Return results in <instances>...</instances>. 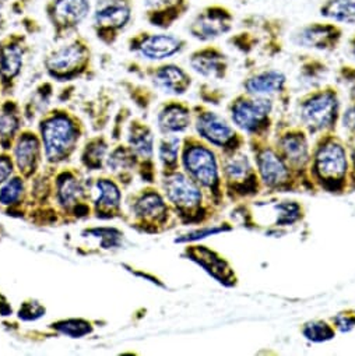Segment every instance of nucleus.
<instances>
[{"label":"nucleus","mask_w":355,"mask_h":356,"mask_svg":"<svg viewBox=\"0 0 355 356\" xmlns=\"http://www.w3.org/2000/svg\"><path fill=\"white\" fill-rule=\"evenodd\" d=\"M127 147L137 159L143 162L151 161L154 155V136L151 130L139 120H133L127 131Z\"/></svg>","instance_id":"nucleus-27"},{"label":"nucleus","mask_w":355,"mask_h":356,"mask_svg":"<svg viewBox=\"0 0 355 356\" xmlns=\"http://www.w3.org/2000/svg\"><path fill=\"white\" fill-rule=\"evenodd\" d=\"M232 122L244 131L253 133L266 124L267 118L273 111V101L270 97H253V95H239L237 97L231 106Z\"/></svg>","instance_id":"nucleus-14"},{"label":"nucleus","mask_w":355,"mask_h":356,"mask_svg":"<svg viewBox=\"0 0 355 356\" xmlns=\"http://www.w3.org/2000/svg\"><path fill=\"white\" fill-rule=\"evenodd\" d=\"M137 156L133 154V151L126 145H118L111 152H108V156L105 159L106 169L115 175L119 182L123 184L126 176L130 173V170L137 165Z\"/></svg>","instance_id":"nucleus-30"},{"label":"nucleus","mask_w":355,"mask_h":356,"mask_svg":"<svg viewBox=\"0 0 355 356\" xmlns=\"http://www.w3.org/2000/svg\"><path fill=\"white\" fill-rule=\"evenodd\" d=\"M281 149L284 156L291 163H303L308 159V143L302 134H288L281 143Z\"/></svg>","instance_id":"nucleus-34"},{"label":"nucleus","mask_w":355,"mask_h":356,"mask_svg":"<svg viewBox=\"0 0 355 356\" xmlns=\"http://www.w3.org/2000/svg\"><path fill=\"white\" fill-rule=\"evenodd\" d=\"M130 214L136 225L159 227L168 221L169 207L157 191L147 189L133 197Z\"/></svg>","instance_id":"nucleus-19"},{"label":"nucleus","mask_w":355,"mask_h":356,"mask_svg":"<svg viewBox=\"0 0 355 356\" xmlns=\"http://www.w3.org/2000/svg\"><path fill=\"white\" fill-rule=\"evenodd\" d=\"M192 123L191 108L181 101L165 102L157 115V126L164 136L184 133Z\"/></svg>","instance_id":"nucleus-23"},{"label":"nucleus","mask_w":355,"mask_h":356,"mask_svg":"<svg viewBox=\"0 0 355 356\" xmlns=\"http://www.w3.org/2000/svg\"><path fill=\"white\" fill-rule=\"evenodd\" d=\"M181 138L178 136H164L158 145V158L164 166L165 172L176 170L180 162Z\"/></svg>","instance_id":"nucleus-33"},{"label":"nucleus","mask_w":355,"mask_h":356,"mask_svg":"<svg viewBox=\"0 0 355 356\" xmlns=\"http://www.w3.org/2000/svg\"><path fill=\"white\" fill-rule=\"evenodd\" d=\"M12 314H13V309H12L10 303H9L8 299L2 295V292H0V316L8 317V316H12Z\"/></svg>","instance_id":"nucleus-45"},{"label":"nucleus","mask_w":355,"mask_h":356,"mask_svg":"<svg viewBox=\"0 0 355 356\" xmlns=\"http://www.w3.org/2000/svg\"><path fill=\"white\" fill-rule=\"evenodd\" d=\"M342 123L344 126H347L348 129L355 131V105H352L351 108H348L342 116Z\"/></svg>","instance_id":"nucleus-44"},{"label":"nucleus","mask_w":355,"mask_h":356,"mask_svg":"<svg viewBox=\"0 0 355 356\" xmlns=\"http://www.w3.org/2000/svg\"><path fill=\"white\" fill-rule=\"evenodd\" d=\"M162 189L166 200L181 216L194 214V211L199 210L202 206V188L187 173L178 170L165 172Z\"/></svg>","instance_id":"nucleus-12"},{"label":"nucleus","mask_w":355,"mask_h":356,"mask_svg":"<svg viewBox=\"0 0 355 356\" xmlns=\"http://www.w3.org/2000/svg\"><path fill=\"white\" fill-rule=\"evenodd\" d=\"M16 172V165L10 151L0 152V185H3L6 181H9Z\"/></svg>","instance_id":"nucleus-39"},{"label":"nucleus","mask_w":355,"mask_h":356,"mask_svg":"<svg viewBox=\"0 0 355 356\" xmlns=\"http://www.w3.org/2000/svg\"><path fill=\"white\" fill-rule=\"evenodd\" d=\"M323 20L337 24H355V0H324L317 9Z\"/></svg>","instance_id":"nucleus-29"},{"label":"nucleus","mask_w":355,"mask_h":356,"mask_svg":"<svg viewBox=\"0 0 355 356\" xmlns=\"http://www.w3.org/2000/svg\"><path fill=\"white\" fill-rule=\"evenodd\" d=\"M108 156V143L104 137H95L87 141L81 152V163L88 170L102 169Z\"/></svg>","instance_id":"nucleus-32"},{"label":"nucleus","mask_w":355,"mask_h":356,"mask_svg":"<svg viewBox=\"0 0 355 356\" xmlns=\"http://www.w3.org/2000/svg\"><path fill=\"white\" fill-rule=\"evenodd\" d=\"M91 209L97 218L112 220L122 217V189L112 177L102 176L90 188Z\"/></svg>","instance_id":"nucleus-18"},{"label":"nucleus","mask_w":355,"mask_h":356,"mask_svg":"<svg viewBox=\"0 0 355 356\" xmlns=\"http://www.w3.org/2000/svg\"><path fill=\"white\" fill-rule=\"evenodd\" d=\"M344 37V30L340 24L324 20L313 22L299 27L292 34V42L305 49L331 52L337 49Z\"/></svg>","instance_id":"nucleus-13"},{"label":"nucleus","mask_w":355,"mask_h":356,"mask_svg":"<svg viewBox=\"0 0 355 356\" xmlns=\"http://www.w3.org/2000/svg\"><path fill=\"white\" fill-rule=\"evenodd\" d=\"M91 31L105 47H113L134 20V0H95Z\"/></svg>","instance_id":"nucleus-3"},{"label":"nucleus","mask_w":355,"mask_h":356,"mask_svg":"<svg viewBox=\"0 0 355 356\" xmlns=\"http://www.w3.org/2000/svg\"><path fill=\"white\" fill-rule=\"evenodd\" d=\"M241 31L230 38V44L238 51L248 54L260 42L265 44L269 55L280 54L285 24L278 17L252 13L241 20Z\"/></svg>","instance_id":"nucleus-4"},{"label":"nucleus","mask_w":355,"mask_h":356,"mask_svg":"<svg viewBox=\"0 0 355 356\" xmlns=\"http://www.w3.org/2000/svg\"><path fill=\"white\" fill-rule=\"evenodd\" d=\"M251 163L245 155L235 154L230 156L224 163V172L228 181L239 182L242 179H246L248 175L251 173Z\"/></svg>","instance_id":"nucleus-36"},{"label":"nucleus","mask_w":355,"mask_h":356,"mask_svg":"<svg viewBox=\"0 0 355 356\" xmlns=\"http://www.w3.org/2000/svg\"><path fill=\"white\" fill-rule=\"evenodd\" d=\"M45 312H47L45 306H42L40 302L27 300V302L22 303L17 316L23 321H36V320L41 318L42 316H45Z\"/></svg>","instance_id":"nucleus-38"},{"label":"nucleus","mask_w":355,"mask_h":356,"mask_svg":"<svg viewBox=\"0 0 355 356\" xmlns=\"http://www.w3.org/2000/svg\"><path fill=\"white\" fill-rule=\"evenodd\" d=\"M191 0H143L145 23L159 31H168L191 12Z\"/></svg>","instance_id":"nucleus-16"},{"label":"nucleus","mask_w":355,"mask_h":356,"mask_svg":"<svg viewBox=\"0 0 355 356\" xmlns=\"http://www.w3.org/2000/svg\"><path fill=\"white\" fill-rule=\"evenodd\" d=\"M40 138L44 158L51 165L66 162L76 151L81 138V123L65 108H55L40 119Z\"/></svg>","instance_id":"nucleus-1"},{"label":"nucleus","mask_w":355,"mask_h":356,"mask_svg":"<svg viewBox=\"0 0 355 356\" xmlns=\"http://www.w3.org/2000/svg\"><path fill=\"white\" fill-rule=\"evenodd\" d=\"M129 69H133L130 72L136 74L147 77L155 90L173 97L185 95L194 84V79L189 72L175 63L162 62L155 66L141 67L136 62H130Z\"/></svg>","instance_id":"nucleus-11"},{"label":"nucleus","mask_w":355,"mask_h":356,"mask_svg":"<svg viewBox=\"0 0 355 356\" xmlns=\"http://www.w3.org/2000/svg\"><path fill=\"white\" fill-rule=\"evenodd\" d=\"M47 76L56 83H73L93 73V49L90 41L76 34L54 48L44 59Z\"/></svg>","instance_id":"nucleus-2"},{"label":"nucleus","mask_w":355,"mask_h":356,"mask_svg":"<svg viewBox=\"0 0 355 356\" xmlns=\"http://www.w3.org/2000/svg\"><path fill=\"white\" fill-rule=\"evenodd\" d=\"M88 197L90 193L77 172L65 169L55 176L54 200L56 206L68 216H73L74 210L87 203Z\"/></svg>","instance_id":"nucleus-17"},{"label":"nucleus","mask_w":355,"mask_h":356,"mask_svg":"<svg viewBox=\"0 0 355 356\" xmlns=\"http://www.w3.org/2000/svg\"><path fill=\"white\" fill-rule=\"evenodd\" d=\"M27 195V179L20 173H15L9 181L0 185V207L8 209L9 211L22 209V204L26 203Z\"/></svg>","instance_id":"nucleus-28"},{"label":"nucleus","mask_w":355,"mask_h":356,"mask_svg":"<svg viewBox=\"0 0 355 356\" xmlns=\"http://www.w3.org/2000/svg\"><path fill=\"white\" fill-rule=\"evenodd\" d=\"M182 163L185 173L200 188L217 192L220 185L219 163L214 152L207 145L196 141L184 145Z\"/></svg>","instance_id":"nucleus-9"},{"label":"nucleus","mask_w":355,"mask_h":356,"mask_svg":"<svg viewBox=\"0 0 355 356\" xmlns=\"http://www.w3.org/2000/svg\"><path fill=\"white\" fill-rule=\"evenodd\" d=\"M196 131L199 137L216 147H227L235 138L234 129L227 123L224 118L212 111H200L195 119Z\"/></svg>","instance_id":"nucleus-22"},{"label":"nucleus","mask_w":355,"mask_h":356,"mask_svg":"<svg viewBox=\"0 0 355 356\" xmlns=\"http://www.w3.org/2000/svg\"><path fill=\"white\" fill-rule=\"evenodd\" d=\"M287 87V76L274 69H266L253 73L244 81L245 94L253 97H271L281 94Z\"/></svg>","instance_id":"nucleus-25"},{"label":"nucleus","mask_w":355,"mask_h":356,"mask_svg":"<svg viewBox=\"0 0 355 356\" xmlns=\"http://www.w3.org/2000/svg\"><path fill=\"white\" fill-rule=\"evenodd\" d=\"M301 119L310 130H323L336 123L340 101L336 88L327 86L324 88L308 94L299 105Z\"/></svg>","instance_id":"nucleus-10"},{"label":"nucleus","mask_w":355,"mask_h":356,"mask_svg":"<svg viewBox=\"0 0 355 356\" xmlns=\"http://www.w3.org/2000/svg\"><path fill=\"white\" fill-rule=\"evenodd\" d=\"M52 328L69 338H83L88 334L93 332L94 327L88 320L83 318H68V320H61L54 324H51Z\"/></svg>","instance_id":"nucleus-35"},{"label":"nucleus","mask_w":355,"mask_h":356,"mask_svg":"<svg viewBox=\"0 0 355 356\" xmlns=\"http://www.w3.org/2000/svg\"><path fill=\"white\" fill-rule=\"evenodd\" d=\"M10 10L15 15H24L29 9V6L33 3V0H10Z\"/></svg>","instance_id":"nucleus-42"},{"label":"nucleus","mask_w":355,"mask_h":356,"mask_svg":"<svg viewBox=\"0 0 355 356\" xmlns=\"http://www.w3.org/2000/svg\"><path fill=\"white\" fill-rule=\"evenodd\" d=\"M52 97L54 86L51 81H42L41 84H38L22 108L24 118L34 119L37 115L42 116L44 113H47Z\"/></svg>","instance_id":"nucleus-31"},{"label":"nucleus","mask_w":355,"mask_h":356,"mask_svg":"<svg viewBox=\"0 0 355 356\" xmlns=\"http://www.w3.org/2000/svg\"><path fill=\"white\" fill-rule=\"evenodd\" d=\"M22 27H23V31H24L26 34H31V35H34V34H37V33L41 31L40 23H38L36 19H33L31 16H23V19H22Z\"/></svg>","instance_id":"nucleus-41"},{"label":"nucleus","mask_w":355,"mask_h":356,"mask_svg":"<svg viewBox=\"0 0 355 356\" xmlns=\"http://www.w3.org/2000/svg\"><path fill=\"white\" fill-rule=\"evenodd\" d=\"M224 231L223 228H202L199 231H195L192 234H188L187 238H181V239H176V242H192V241H199V239H203L206 236H210L213 234H219Z\"/></svg>","instance_id":"nucleus-40"},{"label":"nucleus","mask_w":355,"mask_h":356,"mask_svg":"<svg viewBox=\"0 0 355 356\" xmlns=\"http://www.w3.org/2000/svg\"><path fill=\"white\" fill-rule=\"evenodd\" d=\"M258 168L262 181L270 186L277 188L287 182L288 168L284 161L271 149H263L258 155Z\"/></svg>","instance_id":"nucleus-26"},{"label":"nucleus","mask_w":355,"mask_h":356,"mask_svg":"<svg viewBox=\"0 0 355 356\" xmlns=\"http://www.w3.org/2000/svg\"><path fill=\"white\" fill-rule=\"evenodd\" d=\"M235 15L221 3H212L202 8L188 26L189 35L203 44L213 42L228 35L234 30Z\"/></svg>","instance_id":"nucleus-8"},{"label":"nucleus","mask_w":355,"mask_h":356,"mask_svg":"<svg viewBox=\"0 0 355 356\" xmlns=\"http://www.w3.org/2000/svg\"><path fill=\"white\" fill-rule=\"evenodd\" d=\"M313 169L320 181L327 184L341 182L347 172V154L344 147L334 141L323 144L315 155Z\"/></svg>","instance_id":"nucleus-20"},{"label":"nucleus","mask_w":355,"mask_h":356,"mask_svg":"<svg viewBox=\"0 0 355 356\" xmlns=\"http://www.w3.org/2000/svg\"><path fill=\"white\" fill-rule=\"evenodd\" d=\"M238 2H244V0H238Z\"/></svg>","instance_id":"nucleus-48"},{"label":"nucleus","mask_w":355,"mask_h":356,"mask_svg":"<svg viewBox=\"0 0 355 356\" xmlns=\"http://www.w3.org/2000/svg\"><path fill=\"white\" fill-rule=\"evenodd\" d=\"M188 63L196 74L207 80H223L228 73V58L216 45L195 49L189 55Z\"/></svg>","instance_id":"nucleus-21"},{"label":"nucleus","mask_w":355,"mask_h":356,"mask_svg":"<svg viewBox=\"0 0 355 356\" xmlns=\"http://www.w3.org/2000/svg\"><path fill=\"white\" fill-rule=\"evenodd\" d=\"M2 97H3V94H2V88H0V102H2Z\"/></svg>","instance_id":"nucleus-47"},{"label":"nucleus","mask_w":355,"mask_h":356,"mask_svg":"<svg viewBox=\"0 0 355 356\" xmlns=\"http://www.w3.org/2000/svg\"><path fill=\"white\" fill-rule=\"evenodd\" d=\"M336 324L341 331H349L355 325V318H351V317L342 314L336 318Z\"/></svg>","instance_id":"nucleus-43"},{"label":"nucleus","mask_w":355,"mask_h":356,"mask_svg":"<svg viewBox=\"0 0 355 356\" xmlns=\"http://www.w3.org/2000/svg\"><path fill=\"white\" fill-rule=\"evenodd\" d=\"M23 109L17 101L10 97H3L0 102V148L2 151H10L12 145L22 131L23 126Z\"/></svg>","instance_id":"nucleus-24"},{"label":"nucleus","mask_w":355,"mask_h":356,"mask_svg":"<svg viewBox=\"0 0 355 356\" xmlns=\"http://www.w3.org/2000/svg\"><path fill=\"white\" fill-rule=\"evenodd\" d=\"M127 51L151 63H162L180 55L187 48V41L166 31H139L127 40Z\"/></svg>","instance_id":"nucleus-6"},{"label":"nucleus","mask_w":355,"mask_h":356,"mask_svg":"<svg viewBox=\"0 0 355 356\" xmlns=\"http://www.w3.org/2000/svg\"><path fill=\"white\" fill-rule=\"evenodd\" d=\"M302 332L308 339H310L313 342L327 341L334 337V331L330 328V325H327L326 323H322V321H313V323L306 324Z\"/></svg>","instance_id":"nucleus-37"},{"label":"nucleus","mask_w":355,"mask_h":356,"mask_svg":"<svg viewBox=\"0 0 355 356\" xmlns=\"http://www.w3.org/2000/svg\"><path fill=\"white\" fill-rule=\"evenodd\" d=\"M12 156L17 173L31 181L37 176L44 161V149L40 136L33 130H22L12 145Z\"/></svg>","instance_id":"nucleus-15"},{"label":"nucleus","mask_w":355,"mask_h":356,"mask_svg":"<svg viewBox=\"0 0 355 356\" xmlns=\"http://www.w3.org/2000/svg\"><path fill=\"white\" fill-rule=\"evenodd\" d=\"M349 51H351V55L354 56V59H355V34L351 37V40H349Z\"/></svg>","instance_id":"nucleus-46"},{"label":"nucleus","mask_w":355,"mask_h":356,"mask_svg":"<svg viewBox=\"0 0 355 356\" xmlns=\"http://www.w3.org/2000/svg\"><path fill=\"white\" fill-rule=\"evenodd\" d=\"M91 10V0H47L44 13L52 29L54 41L62 42L79 34Z\"/></svg>","instance_id":"nucleus-5"},{"label":"nucleus","mask_w":355,"mask_h":356,"mask_svg":"<svg viewBox=\"0 0 355 356\" xmlns=\"http://www.w3.org/2000/svg\"><path fill=\"white\" fill-rule=\"evenodd\" d=\"M30 44L26 33H12L0 38V88L10 97L23 74Z\"/></svg>","instance_id":"nucleus-7"}]
</instances>
